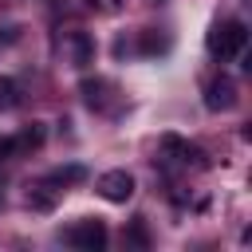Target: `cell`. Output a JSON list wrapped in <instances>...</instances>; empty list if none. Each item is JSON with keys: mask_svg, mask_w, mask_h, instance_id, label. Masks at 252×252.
I'll use <instances>...</instances> for the list:
<instances>
[{"mask_svg": "<svg viewBox=\"0 0 252 252\" xmlns=\"http://www.w3.org/2000/svg\"><path fill=\"white\" fill-rule=\"evenodd\" d=\"M205 43H209V51L217 59H236L244 51V43H248V28L240 20H220V24H213V32H209Z\"/></svg>", "mask_w": 252, "mask_h": 252, "instance_id": "obj_1", "label": "cell"}, {"mask_svg": "<svg viewBox=\"0 0 252 252\" xmlns=\"http://www.w3.org/2000/svg\"><path fill=\"white\" fill-rule=\"evenodd\" d=\"M67 244L71 248H83V252H98L106 244V224L98 217H83L71 232H67Z\"/></svg>", "mask_w": 252, "mask_h": 252, "instance_id": "obj_2", "label": "cell"}, {"mask_svg": "<svg viewBox=\"0 0 252 252\" xmlns=\"http://www.w3.org/2000/svg\"><path fill=\"white\" fill-rule=\"evenodd\" d=\"M98 193H102L110 205H126V201L134 197V177H130L126 169H106V173L98 177Z\"/></svg>", "mask_w": 252, "mask_h": 252, "instance_id": "obj_3", "label": "cell"}, {"mask_svg": "<svg viewBox=\"0 0 252 252\" xmlns=\"http://www.w3.org/2000/svg\"><path fill=\"white\" fill-rule=\"evenodd\" d=\"M161 158L165 161H181V165H205V154L197 146H189L185 138H177V134L161 138Z\"/></svg>", "mask_w": 252, "mask_h": 252, "instance_id": "obj_4", "label": "cell"}, {"mask_svg": "<svg viewBox=\"0 0 252 252\" xmlns=\"http://www.w3.org/2000/svg\"><path fill=\"white\" fill-rule=\"evenodd\" d=\"M205 106H209V110H232V106H236V83H232L228 75L213 79L209 91H205Z\"/></svg>", "mask_w": 252, "mask_h": 252, "instance_id": "obj_5", "label": "cell"}, {"mask_svg": "<svg viewBox=\"0 0 252 252\" xmlns=\"http://www.w3.org/2000/svg\"><path fill=\"white\" fill-rule=\"evenodd\" d=\"M67 47H71V63H75V67H87V63L94 59V39H91L87 32H71V35H67Z\"/></svg>", "mask_w": 252, "mask_h": 252, "instance_id": "obj_6", "label": "cell"}, {"mask_svg": "<svg viewBox=\"0 0 252 252\" xmlns=\"http://www.w3.org/2000/svg\"><path fill=\"white\" fill-rule=\"evenodd\" d=\"M28 209H35V213H51V209H55V189L35 185V189L28 193Z\"/></svg>", "mask_w": 252, "mask_h": 252, "instance_id": "obj_7", "label": "cell"}, {"mask_svg": "<svg viewBox=\"0 0 252 252\" xmlns=\"http://www.w3.org/2000/svg\"><path fill=\"white\" fill-rule=\"evenodd\" d=\"M102 91H106L102 79H83V102H87V106H102V98H106Z\"/></svg>", "mask_w": 252, "mask_h": 252, "instance_id": "obj_8", "label": "cell"}, {"mask_svg": "<svg viewBox=\"0 0 252 252\" xmlns=\"http://www.w3.org/2000/svg\"><path fill=\"white\" fill-rule=\"evenodd\" d=\"M39 146H43V126H39V122H32V126L16 138V150H39Z\"/></svg>", "mask_w": 252, "mask_h": 252, "instance_id": "obj_9", "label": "cell"}, {"mask_svg": "<svg viewBox=\"0 0 252 252\" xmlns=\"http://www.w3.org/2000/svg\"><path fill=\"white\" fill-rule=\"evenodd\" d=\"M83 177H87V169H83V165H59L47 181H51V185H71V181H83Z\"/></svg>", "mask_w": 252, "mask_h": 252, "instance_id": "obj_10", "label": "cell"}, {"mask_svg": "<svg viewBox=\"0 0 252 252\" xmlns=\"http://www.w3.org/2000/svg\"><path fill=\"white\" fill-rule=\"evenodd\" d=\"M16 102H20V87H16V79L0 75V110H12Z\"/></svg>", "mask_w": 252, "mask_h": 252, "instance_id": "obj_11", "label": "cell"}, {"mask_svg": "<svg viewBox=\"0 0 252 252\" xmlns=\"http://www.w3.org/2000/svg\"><path fill=\"white\" fill-rule=\"evenodd\" d=\"M126 240H130V244H138V248H146V244H150L146 224H142V220H134V224H130V232H126Z\"/></svg>", "mask_w": 252, "mask_h": 252, "instance_id": "obj_12", "label": "cell"}]
</instances>
